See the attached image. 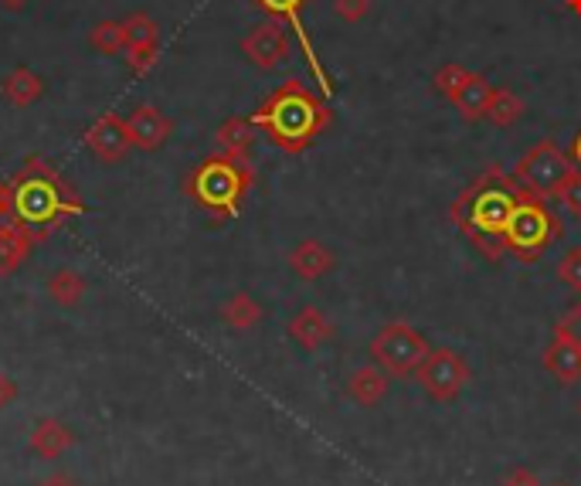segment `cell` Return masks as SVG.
I'll return each instance as SVG.
<instances>
[{
  "label": "cell",
  "instance_id": "22",
  "mask_svg": "<svg viewBox=\"0 0 581 486\" xmlns=\"http://www.w3.org/2000/svg\"><path fill=\"white\" fill-rule=\"evenodd\" d=\"M262 316H265V313H262L259 300H255V296H249V293H235V296H231V300L221 306V320H224V327L239 331V334H245V331L259 327Z\"/></svg>",
  "mask_w": 581,
  "mask_h": 486
},
{
  "label": "cell",
  "instance_id": "33",
  "mask_svg": "<svg viewBox=\"0 0 581 486\" xmlns=\"http://www.w3.org/2000/svg\"><path fill=\"white\" fill-rule=\"evenodd\" d=\"M500 486H540V476L527 466H514L507 476L500 479Z\"/></svg>",
  "mask_w": 581,
  "mask_h": 486
},
{
  "label": "cell",
  "instance_id": "26",
  "mask_svg": "<svg viewBox=\"0 0 581 486\" xmlns=\"http://www.w3.org/2000/svg\"><path fill=\"white\" fill-rule=\"evenodd\" d=\"M123 31H127V48H136V45H161V28L150 14L136 11L123 21Z\"/></svg>",
  "mask_w": 581,
  "mask_h": 486
},
{
  "label": "cell",
  "instance_id": "7",
  "mask_svg": "<svg viewBox=\"0 0 581 486\" xmlns=\"http://www.w3.org/2000/svg\"><path fill=\"white\" fill-rule=\"evenodd\" d=\"M578 168H574V160L555 143V140H540V143H534L524 156H520V164H517V181L527 187V191H534V194H540V197H555L558 194V187L574 174Z\"/></svg>",
  "mask_w": 581,
  "mask_h": 486
},
{
  "label": "cell",
  "instance_id": "11",
  "mask_svg": "<svg viewBox=\"0 0 581 486\" xmlns=\"http://www.w3.org/2000/svg\"><path fill=\"white\" fill-rule=\"evenodd\" d=\"M86 147L102 160V164H116L130 153V130H127V119L116 116V112H102L92 119V127L86 130Z\"/></svg>",
  "mask_w": 581,
  "mask_h": 486
},
{
  "label": "cell",
  "instance_id": "6",
  "mask_svg": "<svg viewBox=\"0 0 581 486\" xmlns=\"http://www.w3.org/2000/svg\"><path fill=\"white\" fill-rule=\"evenodd\" d=\"M429 350L432 347H429V341H425V334H418L405 320L384 323L371 341L374 364L392 378H412L421 368V360L429 357Z\"/></svg>",
  "mask_w": 581,
  "mask_h": 486
},
{
  "label": "cell",
  "instance_id": "10",
  "mask_svg": "<svg viewBox=\"0 0 581 486\" xmlns=\"http://www.w3.org/2000/svg\"><path fill=\"white\" fill-rule=\"evenodd\" d=\"M289 52H293V37H289V31L279 24V21H262V24H255L245 37H242V55L255 65V68H262V72H273V68H279L286 58H289Z\"/></svg>",
  "mask_w": 581,
  "mask_h": 486
},
{
  "label": "cell",
  "instance_id": "17",
  "mask_svg": "<svg viewBox=\"0 0 581 486\" xmlns=\"http://www.w3.org/2000/svg\"><path fill=\"white\" fill-rule=\"evenodd\" d=\"M333 252L324 246V241H317V238H306V241H299V246L289 252V269L299 276V279H306V282H317V279H324L330 269H333Z\"/></svg>",
  "mask_w": 581,
  "mask_h": 486
},
{
  "label": "cell",
  "instance_id": "1",
  "mask_svg": "<svg viewBox=\"0 0 581 486\" xmlns=\"http://www.w3.org/2000/svg\"><path fill=\"white\" fill-rule=\"evenodd\" d=\"M75 212H83V201L68 187V181L48 160L28 156L8 184V218L37 241L65 225V218H72Z\"/></svg>",
  "mask_w": 581,
  "mask_h": 486
},
{
  "label": "cell",
  "instance_id": "29",
  "mask_svg": "<svg viewBox=\"0 0 581 486\" xmlns=\"http://www.w3.org/2000/svg\"><path fill=\"white\" fill-rule=\"evenodd\" d=\"M561 205L568 208V215H574V218H581V171H574L561 187H558V194H555Z\"/></svg>",
  "mask_w": 581,
  "mask_h": 486
},
{
  "label": "cell",
  "instance_id": "27",
  "mask_svg": "<svg viewBox=\"0 0 581 486\" xmlns=\"http://www.w3.org/2000/svg\"><path fill=\"white\" fill-rule=\"evenodd\" d=\"M157 62H161V45H136V48H127V65H130L133 75H146Z\"/></svg>",
  "mask_w": 581,
  "mask_h": 486
},
{
  "label": "cell",
  "instance_id": "23",
  "mask_svg": "<svg viewBox=\"0 0 581 486\" xmlns=\"http://www.w3.org/2000/svg\"><path fill=\"white\" fill-rule=\"evenodd\" d=\"M86 290H89V282L79 272H75V269H58L48 279V296L58 306H79L86 300Z\"/></svg>",
  "mask_w": 581,
  "mask_h": 486
},
{
  "label": "cell",
  "instance_id": "14",
  "mask_svg": "<svg viewBox=\"0 0 581 486\" xmlns=\"http://www.w3.org/2000/svg\"><path fill=\"white\" fill-rule=\"evenodd\" d=\"M289 337L303 347V350H320L330 337H333V323L320 306H303L293 320H289Z\"/></svg>",
  "mask_w": 581,
  "mask_h": 486
},
{
  "label": "cell",
  "instance_id": "15",
  "mask_svg": "<svg viewBox=\"0 0 581 486\" xmlns=\"http://www.w3.org/2000/svg\"><path fill=\"white\" fill-rule=\"evenodd\" d=\"M28 442H31V453H34V456H42V460H62V456L72 450L75 432H72L65 422H58V419H37L34 429H31V435H28Z\"/></svg>",
  "mask_w": 581,
  "mask_h": 486
},
{
  "label": "cell",
  "instance_id": "9",
  "mask_svg": "<svg viewBox=\"0 0 581 486\" xmlns=\"http://www.w3.org/2000/svg\"><path fill=\"white\" fill-rule=\"evenodd\" d=\"M309 4V0H252V8H259V11H265L273 21H286L289 24V31L296 34V42H299V48H303V58H306V65L314 68V78L320 83V89H324V96H330L333 93V83H330V75H327V68L320 65V58H317V48H314V42H309V34H306V28H303V8Z\"/></svg>",
  "mask_w": 581,
  "mask_h": 486
},
{
  "label": "cell",
  "instance_id": "36",
  "mask_svg": "<svg viewBox=\"0 0 581 486\" xmlns=\"http://www.w3.org/2000/svg\"><path fill=\"white\" fill-rule=\"evenodd\" d=\"M571 160H574V168L581 171V130H578V137H574V143H571Z\"/></svg>",
  "mask_w": 581,
  "mask_h": 486
},
{
  "label": "cell",
  "instance_id": "25",
  "mask_svg": "<svg viewBox=\"0 0 581 486\" xmlns=\"http://www.w3.org/2000/svg\"><path fill=\"white\" fill-rule=\"evenodd\" d=\"M89 45H92L99 55H123V52H127L123 21H99V24L89 31Z\"/></svg>",
  "mask_w": 581,
  "mask_h": 486
},
{
  "label": "cell",
  "instance_id": "8",
  "mask_svg": "<svg viewBox=\"0 0 581 486\" xmlns=\"http://www.w3.org/2000/svg\"><path fill=\"white\" fill-rule=\"evenodd\" d=\"M418 385L425 388L432 401H456L462 388L470 385V364L462 360L452 347L429 350V357L421 360V368L415 371Z\"/></svg>",
  "mask_w": 581,
  "mask_h": 486
},
{
  "label": "cell",
  "instance_id": "16",
  "mask_svg": "<svg viewBox=\"0 0 581 486\" xmlns=\"http://www.w3.org/2000/svg\"><path fill=\"white\" fill-rule=\"evenodd\" d=\"M387 371H381L377 364H364V368H354L351 378H347V398L361 409H374V404L384 401L387 395Z\"/></svg>",
  "mask_w": 581,
  "mask_h": 486
},
{
  "label": "cell",
  "instance_id": "40",
  "mask_svg": "<svg viewBox=\"0 0 581 486\" xmlns=\"http://www.w3.org/2000/svg\"><path fill=\"white\" fill-rule=\"evenodd\" d=\"M578 415H581V401H578Z\"/></svg>",
  "mask_w": 581,
  "mask_h": 486
},
{
  "label": "cell",
  "instance_id": "35",
  "mask_svg": "<svg viewBox=\"0 0 581 486\" xmlns=\"http://www.w3.org/2000/svg\"><path fill=\"white\" fill-rule=\"evenodd\" d=\"M37 486H79V483H75L68 473H52V476H45L42 483H37Z\"/></svg>",
  "mask_w": 581,
  "mask_h": 486
},
{
  "label": "cell",
  "instance_id": "20",
  "mask_svg": "<svg viewBox=\"0 0 581 486\" xmlns=\"http://www.w3.org/2000/svg\"><path fill=\"white\" fill-rule=\"evenodd\" d=\"M545 368L548 375H555L561 385H574L581 378V347H574L568 337H558L548 344L545 350Z\"/></svg>",
  "mask_w": 581,
  "mask_h": 486
},
{
  "label": "cell",
  "instance_id": "19",
  "mask_svg": "<svg viewBox=\"0 0 581 486\" xmlns=\"http://www.w3.org/2000/svg\"><path fill=\"white\" fill-rule=\"evenodd\" d=\"M255 123L252 116H231L218 127L215 133V147L218 153H228V156H252V143H255Z\"/></svg>",
  "mask_w": 581,
  "mask_h": 486
},
{
  "label": "cell",
  "instance_id": "38",
  "mask_svg": "<svg viewBox=\"0 0 581 486\" xmlns=\"http://www.w3.org/2000/svg\"><path fill=\"white\" fill-rule=\"evenodd\" d=\"M28 4V0H0V8H8V11H21Z\"/></svg>",
  "mask_w": 581,
  "mask_h": 486
},
{
  "label": "cell",
  "instance_id": "39",
  "mask_svg": "<svg viewBox=\"0 0 581 486\" xmlns=\"http://www.w3.org/2000/svg\"><path fill=\"white\" fill-rule=\"evenodd\" d=\"M564 4H568V11H571V14H578V18H581V0H564Z\"/></svg>",
  "mask_w": 581,
  "mask_h": 486
},
{
  "label": "cell",
  "instance_id": "12",
  "mask_svg": "<svg viewBox=\"0 0 581 486\" xmlns=\"http://www.w3.org/2000/svg\"><path fill=\"white\" fill-rule=\"evenodd\" d=\"M127 130H130V143L153 153V150H161L171 133H174V119L164 116L157 106H136L127 119Z\"/></svg>",
  "mask_w": 581,
  "mask_h": 486
},
{
  "label": "cell",
  "instance_id": "3",
  "mask_svg": "<svg viewBox=\"0 0 581 486\" xmlns=\"http://www.w3.org/2000/svg\"><path fill=\"white\" fill-rule=\"evenodd\" d=\"M330 116L333 112L324 96H317L306 83H299V78H286V83L252 112V123L283 153L299 156L330 127Z\"/></svg>",
  "mask_w": 581,
  "mask_h": 486
},
{
  "label": "cell",
  "instance_id": "18",
  "mask_svg": "<svg viewBox=\"0 0 581 486\" xmlns=\"http://www.w3.org/2000/svg\"><path fill=\"white\" fill-rule=\"evenodd\" d=\"M31 246L34 238L21 225H14L11 218H0V276H14L31 256Z\"/></svg>",
  "mask_w": 581,
  "mask_h": 486
},
{
  "label": "cell",
  "instance_id": "21",
  "mask_svg": "<svg viewBox=\"0 0 581 486\" xmlns=\"http://www.w3.org/2000/svg\"><path fill=\"white\" fill-rule=\"evenodd\" d=\"M0 93H4V99H8L11 106L28 109V106H34L37 99L45 96V78L21 65V68H14V72L4 75V83H0Z\"/></svg>",
  "mask_w": 581,
  "mask_h": 486
},
{
  "label": "cell",
  "instance_id": "24",
  "mask_svg": "<svg viewBox=\"0 0 581 486\" xmlns=\"http://www.w3.org/2000/svg\"><path fill=\"white\" fill-rule=\"evenodd\" d=\"M524 99L514 93V89H496L493 93V102H490V123L493 127H500V130H507V127H514L517 123V119L524 116Z\"/></svg>",
  "mask_w": 581,
  "mask_h": 486
},
{
  "label": "cell",
  "instance_id": "31",
  "mask_svg": "<svg viewBox=\"0 0 581 486\" xmlns=\"http://www.w3.org/2000/svg\"><path fill=\"white\" fill-rule=\"evenodd\" d=\"M333 14L347 24H358L371 14V0H333Z\"/></svg>",
  "mask_w": 581,
  "mask_h": 486
},
{
  "label": "cell",
  "instance_id": "2",
  "mask_svg": "<svg viewBox=\"0 0 581 486\" xmlns=\"http://www.w3.org/2000/svg\"><path fill=\"white\" fill-rule=\"evenodd\" d=\"M520 191L524 184L517 177L503 174L500 168H490L452 205L456 228L493 262L503 256V228H507V218L517 205Z\"/></svg>",
  "mask_w": 581,
  "mask_h": 486
},
{
  "label": "cell",
  "instance_id": "37",
  "mask_svg": "<svg viewBox=\"0 0 581 486\" xmlns=\"http://www.w3.org/2000/svg\"><path fill=\"white\" fill-rule=\"evenodd\" d=\"M0 218H8V184H0Z\"/></svg>",
  "mask_w": 581,
  "mask_h": 486
},
{
  "label": "cell",
  "instance_id": "5",
  "mask_svg": "<svg viewBox=\"0 0 581 486\" xmlns=\"http://www.w3.org/2000/svg\"><path fill=\"white\" fill-rule=\"evenodd\" d=\"M561 235H564V225L548 208V197L524 187L507 218V228H503V252L517 256L520 262H537Z\"/></svg>",
  "mask_w": 581,
  "mask_h": 486
},
{
  "label": "cell",
  "instance_id": "34",
  "mask_svg": "<svg viewBox=\"0 0 581 486\" xmlns=\"http://www.w3.org/2000/svg\"><path fill=\"white\" fill-rule=\"evenodd\" d=\"M14 401H18V381L11 375H0V409H8Z\"/></svg>",
  "mask_w": 581,
  "mask_h": 486
},
{
  "label": "cell",
  "instance_id": "4",
  "mask_svg": "<svg viewBox=\"0 0 581 486\" xmlns=\"http://www.w3.org/2000/svg\"><path fill=\"white\" fill-rule=\"evenodd\" d=\"M255 184V164L252 156H228L215 153L201 160L194 174L184 181V191L198 201V205L218 218H235L245 194Z\"/></svg>",
  "mask_w": 581,
  "mask_h": 486
},
{
  "label": "cell",
  "instance_id": "28",
  "mask_svg": "<svg viewBox=\"0 0 581 486\" xmlns=\"http://www.w3.org/2000/svg\"><path fill=\"white\" fill-rule=\"evenodd\" d=\"M467 68H462V65H456V62H449V65H442L439 72H436V89L446 96V99H452L456 96V89L462 86V83H467Z\"/></svg>",
  "mask_w": 581,
  "mask_h": 486
},
{
  "label": "cell",
  "instance_id": "30",
  "mask_svg": "<svg viewBox=\"0 0 581 486\" xmlns=\"http://www.w3.org/2000/svg\"><path fill=\"white\" fill-rule=\"evenodd\" d=\"M558 337H568L574 347H581V300L558 320V327H555Z\"/></svg>",
  "mask_w": 581,
  "mask_h": 486
},
{
  "label": "cell",
  "instance_id": "32",
  "mask_svg": "<svg viewBox=\"0 0 581 486\" xmlns=\"http://www.w3.org/2000/svg\"><path fill=\"white\" fill-rule=\"evenodd\" d=\"M558 276H561L564 287H571L574 293H581V249H571V252L561 259Z\"/></svg>",
  "mask_w": 581,
  "mask_h": 486
},
{
  "label": "cell",
  "instance_id": "13",
  "mask_svg": "<svg viewBox=\"0 0 581 486\" xmlns=\"http://www.w3.org/2000/svg\"><path fill=\"white\" fill-rule=\"evenodd\" d=\"M493 93H496V89L490 86V78H486V75L470 72V75H467V83H462V86L456 89V96H452L449 102L459 109V116L467 119V123H480V119L490 116Z\"/></svg>",
  "mask_w": 581,
  "mask_h": 486
}]
</instances>
